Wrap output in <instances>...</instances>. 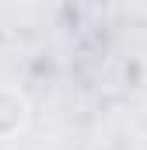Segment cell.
Instances as JSON below:
<instances>
[{
    "label": "cell",
    "mask_w": 147,
    "mask_h": 150,
    "mask_svg": "<svg viewBox=\"0 0 147 150\" xmlns=\"http://www.w3.org/2000/svg\"><path fill=\"white\" fill-rule=\"evenodd\" d=\"M28 122V105L18 91H0V136L21 133Z\"/></svg>",
    "instance_id": "cell-1"
}]
</instances>
